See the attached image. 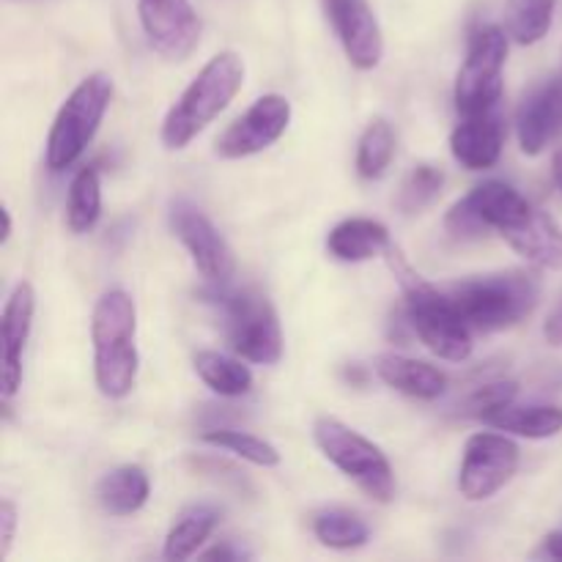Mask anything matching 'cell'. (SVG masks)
<instances>
[{"label": "cell", "instance_id": "obj_1", "mask_svg": "<svg viewBox=\"0 0 562 562\" xmlns=\"http://www.w3.org/2000/svg\"><path fill=\"white\" fill-rule=\"evenodd\" d=\"M453 239H481L497 231L521 258L541 269L562 272V228L543 209L532 206L516 187L505 181H483L470 195L456 201L445 217Z\"/></svg>", "mask_w": 562, "mask_h": 562}, {"label": "cell", "instance_id": "obj_2", "mask_svg": "<svg viewBox=\"0 0 562 562\" xmlns=\"http://www.w3.org/2000/svg\"><path fill=\"white\" fill-rule=\"evenodd\" d=\"M93 379L104 398L121 401L135 390L140 355H137V307L126 291L113 289L99 296L91 316Z\"/></svg>", "mask_w": 562, "mask_h": 562}, {"label": "cell", "instance_id": "obj_3", "mask_svg": "<svg viewBox=\"0 0 562 562\" xmlns=\"http://www.w3.org/2000/svg\"><path fill=\"white\" fill-rule=\"evenodd\" d=\"M245 86V60L234 49H223L195 75L162 121V143L170 151L190 146Z\"/></svg>", "mask_w": 562, "mask_h": 562}, {"label": "cell", "instance_id": "obj_4", "mask_svg": "<svg viewBox=\"0 0 562 562\" xmlns=\"http://www.w3.org/2000/svg\"><path fill=\"white\" fill-rule=\"evenodd\" d=\"M390 263L404 289V313L409 327L428 351L448 362H464L472 355V327L461 318L448 291L426 283L398 250L390 247Z\"/></svg>", "mask_w": 562, "mask_h": 562}, {"label": "cell", "instance_id": "obj_5", "mask_svg": "<svg viewBox=\"0 0 562 562\" xmlns=\"http://www.w3.org/2000/svg\"><path fill=\"white\" fill-rule=\"evenodd\" d=\"M450 302L475 333H499L525 322L541 300V280L530 272H494L445 285Z\"/></svg>", "mask_w": 562, "mask_h": 562}, {"label": "cell", "instance_id": "obj_6", "mask_svg": "<svg viewBox=\"0 0 562 562\" xmlns=\"http://www.w3.org/2000/svg\"><path fill=\"white\" fill-rule=\"evenodd\" d=\"M110 102H113V80L104 71H93L77 82L49 126L47 168L53 173H64L82 157L102 126Z\"/></svg>", "mask_w": 562, "mask_h": 562}, {"label": "cell", "instance_id": "obj_7", "mask_svg": "<svg viewBox=\"0 0 562 562\" xmlns=\"http://www.w3.org/2000/svg\"><path fill=\"white\" fill-rule=\"evenodd\" d=\"M313 439L329 464L338 467L349 481L376 503H390L395 497V472L379 445L362 437L335 417H318L313 426Z\"/></svg>", "mask_w": 562, "mask_h": 562}, {"label": "cell", "instance_id": "obj_8", "mask_svg": "<svg viewBox=\"0 0 562 562\" xmlns=\"http://www.w3.org/2000/svg\"><path fill=\"white\" fill-rule=\"evenodd\" d=\"M225 318V338L234 355L256 366H274L283 357V333L272 302L256 289L217 294Z\"/></svg>", "mask_w": 562, "mask_h": 562}, {"label": "cell", "instance_id": "obj_9", "mask_svg": "<svg viewBox=\"0 0 562 562\" xmlns=\"http://www.w3.org/2000/svg\"><path fill=\"white\" fill-rule=\"evenodd\" d=\"M508 60V31L499 25H481L472 31L470 49L456 75V110L475 115L497 108L503 97V71Z\"/></svg>", "mask_w": 562, "mask_h": 562}, {"label": "cell", "instance_id": "obj_10", "mask_svg": "<svg viewBox=\"0 0 562 562\" xmlns=\"http://www.w3.org/2000/svg\"><path fill=\"white\" fill-rule=\"evenodd\" d=\"M519 445L505 434H472L464 445L459 470V492L467 503H483L503 492L519 470Z\"/></svg>", "mask_w": 562, "mask_h": 562}, {"label": "cell", "instance_id": "obj_11", "mask_svg": "<svg viewBox=\"0 0 562 562\" xmlns=\"http://www.w3.org/2000/svg\"><path fill=\"white\" fill-rule=\"evenodd\" d=\"M170 231L176 239L187 247L192 263H195L198 274L206 283L223 285L234 278L236 258L225 236L220 234L217 225L190 201H173L170 203Z\"/></svg>", "mask_w": 562, "mask_h": 562}, {"label": "cell", "instance_id": "obj_12", "mask_svg": "<svg viewBox=\"0 0 562 562\" xmlns=\"http://www.w3.org/2000/svg\"><path fill=\"white\" fill-rule=\"evenodd\" d=\"M291 124V102L280 93L256 99L223 135L217 137V154L223 159H245L267 151L285 135Z\"/></svg>", "mask_w": 562, "mask_h": 562}, {"label": "cell", "instance_id": "obj_13", "mask_svg": "<svg viewBox=\"0 0 562 562\" xmlns=\"http://www.w3.org/2000/svg\"><path fill=\"white\" fill-rule=\"evenodd\" d=\"M148 44L168 60H187L201 42V20L190 0H137Z\"/></svg>", "mask_w": 562, "mask_h": 562}, {"label": "cell", "instance_id": "obj_14", "mask_svg": "<svg viewBox=\"0 0 562 562\" xmlns=\"http://www.w3.org/2000/svg\"><path fill=\"white\" fill-rule=\"evenodd\" d=\"M324 11L351 66L360 71L376 69L384 55V36L371 3L368 0H324Z\"/></svg>", "mask_w": 562, "mask_h": 562}, {"label": "cell", "instance_id": "obj_15", "mask_svg": "<svg viewBox=\"0 0 562 562\" xmlns=\"http://www.w3.org/2000/svg\"><path fill=\"white\" fill-rule=\"evenodd\" d=\"M36 291L27 280H20L3 307V401H11L22 387V360L33 333Z\"/></svg>", "mask_w": 562, "mask_h": 562}, {"label": "cell", "instance_id": "obj_16", "mask_svg": "<svg viewBox=\"0 0 562 562\" xmlns=\"http://www.w3.org/2000/svg\"><path fill=\"white\" fill-rule=\"evenodd\" d=\"M562 132V69L552 80L532 88L516 113V137L521 151L536 157Z\"/></svg>", "mask_w": 562, "mask_h": 562}, {"label": "cell", "instance_id": "obj_17", "mask_svg": "<svg viewBox=\"0 0 562 562\" xmlns=\"http://www.w3.org/2000/svg\"><path fill=\"white\" fill-rule=\"evenodd\" d=\"M505 146V126L497 108L475 115H461L450 135V154L467 170H488L497 165Z\"/></svg>", "mask_w": 562, "mask_h": 562}, {"label": "cell", "instance_id": "obj_18", "mask_svg": "<svg viewBox=\"0 0 562 562\" xmlns=\"http://www.w3.org/2000/svg\"><path fill=\"white\" fill-rule=\"evenodd\" d=\"M376 373L387 387L417 401H437L448 390V376L437 366L404 355L376 357Z\"/></svg>", "mask_w": 562, "mask_h": 562}, {"label": "cell", "instance_id": "obj_19", "mask_svg": "<svg viewBox=\"0 0 562 562\" xmlns=\"http://www.w3.org/2000/svg\"><path fill=\"white\" fill-rule=\"evenodd\" d=\"M390 247H393V241H390L387 225L371 217L344 220L327 236L329 256L344 263L371 261L382 252H390Z\"/></svg>", "mask_w": 562, "mask_h": 562}, {"label": "cell", "instance_id": "obj_20", "mask_svg": "<svg viewBox=\"0 0 562 562\" xmlns=\"http://www.w3.org/2000/svg\"><path fill=\"white\" fill-rule=\"evenodd\" d=\"M148 494H151V483H148L146 470L137 464L115 467L97 486L99 505L110 516L137 514L148 503Z\"/></svg>", "mask_w": 562, "mask_h": 562}, {"label": "cell", "instance_id": "obj_21", "mask_svg": "<svg viewBox=\"0 0 562 562\" xmlns=\"http://www.w3.org/2000/svg\"><path fill=\"white\" fill-rule=\"evenodd\" d=\"M486 426L525 439H552L562 431V409L552 404H514L488 415Z\"/></svg>", "mask_w": 562, "mask_h": 562}, {"label": "cell", "instance_id": "obj_22", "mask_svg": "<svg viewBox=\"0 0 562 562\" xmlns=\"http://www.w3.org/2000/svg\"><path fill=\"white\" fill-rule=\"evenodd\" d=\"M195 373L220 398H241L252 390V371L241 362L239 355L228 357L220 351H198Z\"/></svg>", "mask_w": 562, "mask_h": 562}, {"label": "cell", "instance_id": "obj_23", "mask_svg": "<svg viewBox=\"0 0 562 562\" xmlns=\"http://www.w3.org/2000/svg\"><path fill=\"white\" fill-rule=\"evenodd\" d=\"M220 525V510L214 505H192L187 508L179 519L170 527L168 538H165L162 554L168 560H190L198 554V549L209 541L214 527Z\"/></svg>", "mask_w": 562, "mask_h": 562}, {"label": "cell", "instance_id": "obj_24", "mask_svg": "<svg viewBox=\"0 0 562 562\" xmlns=\"http://www.w3.org/2000/svg\"><path fill=\"white\" fill-rule=\"evenodd\" d=\"M102 217V179L97 165H86L75 173L66 195V225L71 234H88Z\"/></svg>", "mask_w": 562, "mask_h": 562}, {"label": "cell", "instance_id": "obj_25", "mask_svg": "<svg viewBox=\"0 0 562 562\" xmlns=\"http://www.w3.org/2000/svg\"><path fill=\"white\" fill-rule=\"evenodd\" d=\"M558 0H508L505 9V31L516 44H538L554 22Z\"/></svg>", "mask_w": 562, "mask_h": 562}, {"label": "cell", "instance_id": "obj_26", "mask_svg": "<svg viewBox=\"0 0 562 562\" xmlns=\"http://www.w3.org/2000/svg\"><path fill=\"white\" fill-rule=\"evenodd\" d=\"M395 157V132L384 119L371 121L357 143V173L368 181H376L387 173Z\"/></svg>", "mask_w": 562, "mask_h": 562}, {"label": "cell", "instance_id": "obj_27", "mask_svg": "<svg viewBox=\"0 0 562 562\" xmlns=\"http://www.w3.org/2000/svg\"><path fill=\"white\" fill-rule=\"evenodd\" d=\"M203 442L212 445V448L225 450V453H234L236 459L250 461V464L263 467V470H272V467L280 464V453L272 442L256 437V434H247L241 428H209L203 431Z\"/></svg>", "mask_w": 562, "mask_h": 562}, {"label": "cell", "instance_id": "obj_28", "mask_svg": "<svg viewBox=\"0 0 562 562\" xmlns=\"http://www.w3.org/2000/svg\"><path fill=\"white\" fill-rule=\"evenodd\" d=\"M313 532H316V538L324 547L338 549V552H351V549L366 547L368 538H371V530H368L366 521L344 508H329L316 514Z\"/></svg>", "mask_w": 562, "mask_h": 562}, {"label": "cell", "instance_id": "obj_29", "mask_svg": "<svg viewBox=\"0 0 562 562\" xmlns=\"http://www.w3.org/2000/svg\"><path fill=\"white\" fill-rule=\"evenodd\" d=\"M445 184V173L442 168L431 162H423L406 176L404 187H401V195H398V206L404 214H417L434 201V198L442 192Z\"/></svg>", "mask_w": 562, "mask_h": 562}, {"label": "cell", "instance_id": "obj_30", "mask_svg": "<svg viewBox=\"0 0 562 562\" xmlns=\"http://www.w3.org/2000/svg\"><path fill=\"white\" fill-rule=\"evenodd\" d=\"M516 395H519V384L510 382V379L486 382V384H481V387H475V393L467 398L464 415L475 417V420H486L488 415L499 412L503 406L514 404Z\"/></svg>", "mask_w": 562, "mask_h": 562}, {"label": "cell", "instance_id": "obj_31", "mask_svg": "<svg viewBox=\"0 0 562 562\" xmlns=\"http://www.w3.org/2000/svg\"><path fill=\"white\" fill-rule=\"evenodd\" d=\"M16 525H20V516H16V508L11 499H3L0 505V541H3V558L11 554V543L16 538Z\"/></svg>", "mask_w": 562, "mask_h": 562}, {"label": "cell", "instance_id": "obj_32", "mask_svg": "<svg viewBox=\"0 0 562 562\" xmlns=\"http://www.w3.org/2000/svg\"><path fill=\"white\" fill-rule=\"evenodd\" d=\"M203 560H223V562H236V560H247L250 558V552H245V549L234 547V543H220V547L209 549V552L201 554Z\"/></svg>", "mask_w": 562, "mask_h": 562}, {"label": "cell", "instance_id": "obj_33", "mask_svg": "<svg viewBox=\"0 0 562 562\" xmlns=\"http://www.w3.org/2000/svg\"><path fill=\"white\" fill-rule=\"evenodd\" d=\"M543 335H547V340L552 346H562V300H560V305L552 311V316L547 318Z\"/></svg>", "mask_w": 562, "mask_h": 562}, {"label": "cell", "instance_id": "obj_34", "mask_svg": "<svg viewBox=\"0 0 562 562\" xmlns=\"http://www.w3.org/2000/svg\"><path fill=\"white\" fill-rule=\"evenodd\" d=\"M541 558L549 560H562V532H549L541 543Z\"/></svg>", "mask_w": 562, "mask_h": 562}, {"label": "cell", "instance_id": "obj_35", "mask_svg": "<svg viewBox=\"0 0 562 562\" xmlns=\"http://www.w3.org/2000/svg\"><path fill=\"white\" fill-rule=\"evenodd\" d=\"M552 176H554V184H558L562 192V148L554 154V159H552Z\"/></svg>", "mask_w": 562, "mask_h": 562}, {"label": "cell", "instance_id": "obj_36", "mask_svg": "<svg viewBox=\"0 0 562 562\" xmlns=\"http://www.w3.org/2000/svg\"><path fill=\"white\" fill-rule=\"evenodd\" d=\"M11 212H9V206H3V245H9V239H11Z\"/></svg>", "mask_w": 562, "mask_h": 562}]
</instances>
